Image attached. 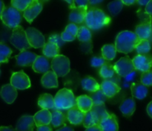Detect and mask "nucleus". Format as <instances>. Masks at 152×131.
<instances>
[{
	"label": "nucleus",
	"mask_w": 152,
	"mask_h": 131,
	"mask_svg": "<svg viewBox=\"0 0 152 131\" xmlns=\"http://www.w3.org/2000/svg\"><path fill=\"white\" fill-rule=\"evenodd\" d=\"M50 67L57 77L66 76L71 70L70 60L64 55L59 54L53 58Z\"/></svg>",
	"instance_id": "423d86ee"
},
{
	"label": "nucleus",
	"mask_w": 152,
	"mask_h": 131,
	"mask_svg": "<svg viewBox=\"0 0 152 131\" xmlns=\"http://www.w3.org/2000/svg\"><path fill=\"white\" fill-rule=\"evenodd\" d=\"M48 42H51V43H55L56 46H58V47L60 49L62 46L64 45L65 42L62 40L61 38V36L58 34H53L49 37Z\"/></svg>",
	"instance_id": "79ce46f5"
},
{
	"label": "nucleus",
	"mask_w": 152,
	"mask_h": 131,
	"mask_svg": "<svg viewBox=\"0 0 152 131\" xmlns=\"http://www.w3.org/2000/svg\"><path fill=\"white\" fill-rule=\"evenodd\" d=\"M17 89L13 87L10 83L1 86L0 95L7 104H12L17 97Z\"/></svg>",
	"instance_id": "dca6fc26"
},
{
	"label": "nucleus",
	"mask_w": 152,
	"mask_h": 131,
	"mask_svg": "<svg viewBox=\"0 0 152 131\" xmlns=\"http://www.w3.org/2000/svg\"><path fill=\"white\" fill-rule=\"evenodd\" d=\"M76 7L80 8L81 10L88 11V7L89 5L88 1H74Z\"/></svg>",
	"instance_id": "c03bdc74"
},
{
	"label": "nucleus",
	"mask_w": 152,
	"mask_h": 131,
	"mask_svg": "<svg viewBox=\"0 0 152 131\" xmlns=\"http://www.w3.org/2000/svg\"><path fill=\"white\" fill-rule=\"evenodd\" d=\"M27 39L31 48L39 49L42 48L45 44V39L43 34L37 28L30 27L25 30Z\"/></svg>",
	"instance_id": "1a4fd4ad"
},
{
	"label": "nucleus",
	"mask_w": 152,
	"mask_h": 131,
	"mask_svg": "<svg viewBox=\"0 0 152 131\" xmlns=\"http://www.w3.org/2000/svg\"><path fill=\"white\" fill-rule=\"evenodd\" d=\"M91 98L92 101H93V105H101V104H105V101H108V98L104 95L103 92H102L101 89L96 91L94 92L90 93L88 95Z\"/></svg>",
	"instance_id": "f704fd0d"
},
{
	"label": "nucleus",
	"mask_w": 152,
	"mask_h": 131,
	"mask_svg": "<svg viewBox=\"0 0 152 131\" xmlns=\"http://www.w3.org/2000/svg\"><path fill=\"white\" fill-rule=\"evenodd\" d=\"M111 22V18L101 9L91 7L86 13L85 22L90 30L96 31L107 26Z\"/></svg>",
	"instance_id": "f257e3e1"
},
{
	"label": "nucleus",
	"mask_w": 152,
	"mask_h": 131,
	"mask_svg": "<svg viewBox=\"0 0 152 131\" xmlns=\"http://www.w3.org/2000/svg\"><path fill=\"white\" fill-rule=\"evenodd\" d=\"M50 68L48 60L44 56H38L32 65V68L34 71L41 74H45Z\"/></svg>",
	"instance_id": "4be33fe9"
},
{
	"label": "nucleus",
	"mask_w": 152,
	"mask_h": 131,
	"mask_svg": "<svg viewBox=\"0 0 152 131\" xmlns=\"http://www.w3.org/2000/svg\"><path fill=\"white\" fill-rule=\"evenodd\" d=\"M37 131H53L50 125H44L37 127Z\"/></svg>",
	"instance_id": "09e8293b"
},
{
	"label": "nucleus",
	"mask_w": 152,
	"mask_h": 131,
	"mask_svg": "<svg viewBox=\"0 0 152 131\" xmlns=\"http://www.w3.org/2000/svg\"><path fill=\"white\" fill-rule=\"evenodd\" d=\"M31 1L32 0H12L10 4L12 7L16 8L19 12H24Z\"/></svg>",
	"instance_id": "e433bc0d"
},
{
	"label": "nucleus",
	"mask_w": 152,
	"mask_h": 131,
	"mask_svg": "<svg viewBox=\"0 0 152 131\" xmlns=\"http://www.w3.org/2000/svg\"><path fill=\"white\" fill-rule=\"evenodd\" d=\"M13 53L12 49L3 42H0V64L7 63Z\"/></svg>",
	"instance_id": "72a5a7b5"
},
{
	"label": "nucleus",
	"mask_w": 152,
	"mask_h": 131,
	"mask_svg": "<svg viewBox=\"0 0 152 131\" xmlns=\"http://www.w3.org/2000/svg\"><path fill=\"white\" fill-rule=\"evenodd\" d=\"M10 84L16 89L21 90L28 89L31 87V85L29 77L22 70L12 74L10 77Z\"/></svg>",
	"instance_id": "9d476101"
},
{
	"label": "nucleus",
	"mask_w": 152,
	"mask_h": 131,
	"mask_svg": "<svg viewBox=\"0 0 152 131\" xmlns=\"http://www.w3.org/2000/svg\"><path fill=\"white\" fill-rule=\"evenodd\" d=\"M100 89L107 98H111L119 93L121 88L115 82L105 80L100 84Z\"/></svg>",
	"instance_id": "2eb2a0df"
},
{
	"label": "nucleus",
	"mask_w": 152,
	"mask_h": 131,
	"mask_svg": "<svg viewBox=\"0 0 152 131\" xmlns=\"http://www.w3.org/2000/svg\"><path fill=\"white\" fill-rule=\"evenodd\" d=\"M86 13H87V11L75 7V8L72 9L70 12L68 19L71 22V23L81 24L83 22H85Z\"/></svg>",
	"instance_id": "cd10ccee"
},
{
	"label": "nucleus",
	"mask_w": 152,
	"mask_h": 131,
	"mask_svg": "<svg viewBox=\"0 0 152 131\" xmlns=\"http://www.w3.org/2000/svg\"><path fill=\"white\" fill-rule=\"evenodd\" d=\"M34 120L37 127L44 125H49L51 121V113L48 110H40L34 115Z\"/></svg>",
	"instance_id": "aec40b11"
},
{
	"label": "nucleus",
	"mask_w": 152,
	"mask_h": 131,
	"mask_svg": "<svg viewBox=\"0 0 152 131\" xmlns=\"http://www.w3.org/2000/svg\"><path fill=\"white\" fill-rule=\"evenodd\" d=\"M66 116L59 110H54L51 113V124L53 127L56 128L61 127L62 125H65L66 121Z\"/></svg>",
	"instance_id": "7c9ffc66"
},
{
	"label": "nucleus",
	"mask_w": 152,
	"mask_h": 131,
	"mask_svg": "<svg viewBox=\"0 0 152 131\" xmlns=\"http://www.w3.org/2000/svg\"><path fill=\"white\" fill-rule=\"evenodd\" d=\"M66 2L69 4V8L71 9V10H72V9L75 8V7H76L75 3H74V1H73V0H70V1H66Z\"/></svg>",
	"instance_id": "5fc2aeb1"
},
{
	"label": "nucleus",
	"mask_w": 152,
	"mask_h": 131,
	"mask_svg": "<svg viewBox=\"0 0 152 131\" xmlns=\"http://www.w3.org/2000/svg\"><path fill=\"white\" fill-rule=\"evenodd\" d=\"M137 53L138 54H146L151 51V43L148 40H140L137 46L135 48Z\"/></svg>",
	"instance_id": "c9c22d12"
},
{
	"label": "nucleus",
	"mask_w": 152,
	"mask_h": 131,
	"mask_svg": "<svg viewBox=\"0 0 152 131\" xmlns=\"http://www.w3.org/2000/svg\"><path fill=\"white\" fill-rule=\"evenodd\" d=\"M86 131H102L101 129L99 124H95L94 126L86 128Z\"/></svg>",
	"instance_id": "de8ad7c7"
},
{
	"label": "nucleus",
	"mask_w": 152,
	"mask_h": 131,
	"mask_svg": "<svg viewBox=\"0 0 152 131\" xmlns=\"http://www.w3.org/2000/svg\"><path fill=\"white\" fill-rule=\"evenodd\" d=\"M90 111L91 112L93 116L95 117V118H96V120H97V121L99 122V123H100L101 121L108 117L110 114V113L107 111L106 109H105V104L96 106L93 105V107H92L91 110Z\"/></svg>",
	"instance_id": "c756f323"
},
{
	"label": "nucleus",
	"mask_w": 152,
	"mask_h": 131,
	"mask_svg": "<svg viewBox=\"0 0 152 131\" xmlns=\"http://www.w3.org/2000/svg\"><path fill=\"white\" fill-rule=\"evenodd\" d=\"M145 12L147 14L151 16L152 15V0H150L148 4H146L145 8Z\"/></svg>",
	"instance_id": "49530a36"
},
{
	"label": "nucleus",
	"mask_w": 152,
	"mask_h": 131,
	"mask_svg": "<svg viewBox=\"0 0 152 131\" xmlns=\"http://www.w3.org/2000/svg\"><path fill=\"white\" fill-rule=\"evenodd\" d=\"M146 110H147V113H148V116H149L150 117L152 118V101L148 104V106H147Z\"/></svg>",
	"instance_id": "603ef678"
},
{
	"label": "nucleus",
	"mask_w": 152,
	"mask_h": 131,
	"mask_svg": "<svg viewBox=\"0 0 152 131\" xmlns=\"http://www.w3.org/2000/svg\"><path fill=\"white\" fill-rule=\"evenodd\" d=\"M102 57L107 61H112L117 55V50L114 45H104L102 48Z\"/></svg>",
	"instance_id": "2f4dec72"
},
{
	"label": "nucleus",
	"mask_w": 152,
	"mask_h": 131,
	"mask_svg": "<svg viewBox=\"0 0 152 131\" xmlns=\"http://www.w3.org/2000/svg\"><path fill=\"white\" fill-rule=\"evenodd\" d=\"M140 40L134 32L130 31H123L119 33L116 37L115 48L117 52L127 54L132 52L135 49Z\"/></svg>",
	"instance_id": "f03ea898"
},
{
	"label": "nucleus",
	"mask_w": 152,
	"mask_h": 131,
	"mask_svg": "<svg viewBox=\"0 0 152 131\" xmlns=\"http://www.w3.org/2000/svg\"><path fill=\"white\" fill-rule=\"evenodd\" d=\"M76 106L83 113H86L91 110L93 107V101L88 95H80L76 99Z\"/></svg>",
	"instance_id": "393cba45"
},
{
	"label": "nucleus",
	"mask_w": 152,
	"mask_h": 131,
	"mask_svg": "<svg viewBox=\"0 0 152 131\" xmlns=\"http://www.w3.org/2000/svg\"><path fill=\"white\" fill-rule=\"evenodd\" d=\"M135 70L143 73L149 71L152 68V55L151 54H137L132 60Z\"/></svg>",
	"instance_id": "9b49d317"
},
{
	"label": "nucleus",
	"mask_w": 152,
	"mask_h": 131,
	"mask_svg": "<svg viewBox=\"0 0 152 131\" xmlns=\"http://www.w3.org/2000/svg\"><path fill=\"white\" fill-rule=\"evenodd\" d=\"M10 41L13 46L20 51V52L26 51L27 49L31 48L27 39L25 31L21 25L13 28V32L10 38Z\"/></svg>",
	"instance_id": "39448f33"
},
{
	"label": "nucleus",
	"mask_w": 152,
	"mask_h": 131,
	"mask_svg": "<svg viewBox=\"0 0 152 131\" xmlns=\"http://www.w3.org/2000/svg\"><path fill=\"white\" fill-rule=\"evenodd\" d=\"M83 126L86 128L94 126L95 124H99V122L97 121L94 116H93L92 113L91 111L85 113V117L83 121Z\"/></svg>",
	"instance_id": "58836bf2"
},
{
	"label": "nucleus",
	"mask_w": 152,
	"mask_h": 131,
	"mask_svg": "<svg viewBox=\"0 0 152 131\" xmlns=\"http://www.w3.org/2000/svg\"><path fill=\"white\" fill-rule=\"evenodd\" d=\"M38 105L42 108V110H49L50 109L55 108L53 97L48 93L42 94L39 97Z\"/></svg>",
	"instance_id": "bb28decb"
},
{
	"label": "nucleus",
	"mask_w": 152,
	"mask_h": 131,
	"mask_svg": "<svg viewBox=\"0 0 152 131\" xmlns=\"http://www.w3.org/2000/svg\"><path fill=\"white\" fill-rule=\"evenodd\" d=\"M85 117V113L79 110L77 106H74L72 108L68 110L66 115V118L70 124L73 125H80L83 123Z\"/></svg>",
	"instance_id": "a211bd4d"
},
{
	"label": "nucleus",
	"mask_w": 152,
	"mask_h": 131,
	"mask_svg": "<svg viewBox=\"0 0 152 131\" xmlns=\"http://www.w3.org/2000/svg\"><path fill=\"white\" fill-rule=\"evenodd\" d=\"M106 63H108V61L104 59L102 57L94 56L91 58V65L95 68H99Z\"/></svg>",
	"instance_id": "a19ab883"
},
{
	"label": "nucleus",
	"mask_w": 152,
	"mask_h": 131,
	"mask_svg": "<svg viewBox=\"0 0 152 131\" xmlns=\"http://www.w3.org/2000/svg\"><path fill=\"white\" fill-rule=\"evenodd\" d=\"M99 126L102 131H118L119 124L117 117L114 113H110L108 117L101 121Z\"/></svg>",
	"instance_id": "f3484780"
},
{
	"label": "nucleus",
	"mask_w": 152,
	"mask_h": 131,
	"mask_svg": "<svg viewBox=\"0 0 152 131\" xmlns=\"http://www.w3.org/2000/svg\"><path fill=\"white\" fill-rule=\"evenodd\" d=\"M81 86L84 90L88 91L90 93L94 92L100 89V85L91 76H87L81 80Z\"/></svg>",
	"instance_id": "a878e982"
},
{
	"label": "nucleus",
	"mask_w": 152,
	"mask_h": 131,
	"mask_svg": "<svg viewBox=\"0 0 152 131\" xmlns=\"http://www.w3.org/2000/svg\"><path fill=\"white\" fill-rule=\"evenodd\" d=\"M140 83L145 86H152V70H149L141 74Z\"/></svg>",
	"instance_id": "ea45409f"
},
{
	"label": "nucleus",
	"mask_w": 152,
	"mask_h": 131,
	"mask_svg": "<svg viewBox=\"0 0 152 131\" xmlns=\"http://www.w3.org/2000/svg\"><path fill=\"white\" fill-rule=\"evenodd\" d=\"M120 110L123 116L129 118L134 114L136 110V102L133 98H128L123 100L120 105Z\"/></svg>",
	"instance_id": "412c9836"
},
{
	"label": "nucleus",
	"mask_w": 152,
	"mask_h": 131,
	"mask_svg": "<svg viewBox=\"0 0 152 131\" xmlns=\"http://www.w3.org/2000/svg\"><path fill=\"white\" fill-rule=\"evenodd\" d=\"M1 19L3 23L9 28H14L19 26L22 22V13L12 6L4 7L1 15Z\"/></svg>",
	"instance_id": "20e7f679"
},
{
	"label": "nucleus",
	"mask_w": 152,
	"mask_h": 131,
	"mask_svg": "<svg viewBox=\"0 0 152 131\" xmlns=\"http://www.w3.org/2000/svg\"><path fill=\"white\" fill-rule=\"evenodd\" d=\"M99 76L105 80H111L115 76V71H114V66L108 63L105 64L100 67L99 71Z\"/></svg>",
	"instance_id": "473e14b6"
},
{
	"label": "nucleus",
	"mask_w": 152,
	"mask_h": 131,
	"mask_svg": "<svg viewBox=\"0 0 152 131\" xmlns=\"http://www.w3.org/2000/svg\"><path fill=\"white\" fill-rule=\"evenodd\" d=\"M80 43V49L84 53H92V34L91 30L86 26L79 28L77 35Z\"/></svg>",
	"instance_id": "0eeeda50"
},
{
	"label": "nucleus",
	"mask_w": 152,
	"mask_h": 131,
	"mask_svg": "<svg viewBox=\"0 0 152 131\" xmlns=\"http://www.w3.org/2000/svg\"><path fill=\"white\" fill-rule=\"evenodd\" d=\"M38 55L34 52L23 51L15 56L16 64L19 66H32Z\"/></svg>",
	"instance_id": "ddd939ff"
},
{
	"label": "nucleus",
	"mask_w": 152,
	"mask_h": 131,
	"mask_svg": "<svg viewBox=\"0 0 152 131\" xmlns=\"http://www.w3.org/2000/svg\"><path fill=\"white\" fill-rule=\"evenodd\" d=\"M134 33L140 40H149L152 33V20L141 22L136 27Z\"/></svg>",
	"instance_id": "4468645a"
},
{
	"label": "nucleus",
	"mask_w": 152,
	"mask_h": 131,
	"mask_svg": "<svg viewBox=\"0 0 152 131\" xmlns=\"http://www.w3.org/2000/svg\"><path fill=\"white\" fill-rule=\"evenodd\" d=\"M56 131H74V128L68 126V125L65 124V126L62 127L58 129Z\"/></svg>",
	"instance_id": "8fccbe9b"
},
{
	"label": "nucleus",
	"mask_w": 152,
	"mask_h": 131,
	"mask_svg": "<svg viewBox=\"0 0 152 131\" xmlns=\"http://www.w3.org/2000/svg\"><path fill=\"white\" fill-rule=\"evenodd\" d=\"M115 73L120 77H126L135 71L132 60L129 56L123 57L114 65Z\"/></svg>",
	"instance_id": "6e6552de"
},
{
	"label": "nucleus",
	"mask_w": 152,
	"mask_h": 131,
	"mask_svg": "<svg viewBox=\"0 0 152 131\" xmlns=\"http://www.w3.org/2000/svg\"><path fill=\"white\" fill-rule=\"evenodd\" d=\"M78 30H79V28L76 24L70 23L67 25L65 31H66V32L69 33L70 34H71V35L74 36V37H77V33H78Z\"/></svg>",
	"instance_id": "37998d69"
},
{
	"label": "nucleus",
	"mask_w": 152,
	"mask_h": 131,
	"mask_svg": "<svg viewBox=\"0 0 152 131\" xmlns=\"http://www.w3.org/2000/svg\"><path fill=\"white\" fill-rule=\"evenodd\" d=\"M123 5L124 4H123L122 1H111L108 4V9L110 13H111V15L116 16L121 11Z\"/></svg>",
	"instance_id": "4c0bfd02"
},
{
	"label": "nucleus",
	"mask_w": 152,
	"mask_h": 131,
	"mask_svg": "<svg viewBox=\"0 0 152 131\" xmlns=\"http://www.w3.org/2000/svg\"><path fill=\"white\" fill-rule=\"evenodd\" d=\"M42 53L46 58H53L59 54L60 49L55 43L47 42L43 46Z\"/></svg>",
	"instance_id": "c85d7f7f"
},
{
	"label": "nucleus",
	"mask_w": 152,
	"mask_h": 131,
	"mask_svg": "<svg viewBox=\"0 0 152 131\" xmlns=\"http://www.w3.org/2000/svg\"><path fill=\"white\" fill-rule=\"evenodd\" d=\"M54 100L55 108L57 110H70L76 105V98L72 91L67 88L58 91Z\"/></svg>",
	"instance_id": "7ed1b4c3"
},
{
	"label": "nucleus",
	"mask_w": 152,
	"mask_h": 131,
	"mask_svg": "<svg viewBox=\"0 0 152 131\" xmlns=\"http://www.w3.org/2000/svg\"><path fill=\"white\" fill-rule=\"evenodd\" d=\"M4 7H5V6H4V2L2 1H0V17H1V15L4 10Z\"/></svg>",
	"instance_id": "4d7b16f0"
},
{
	"label": "nucleus",
	"mask_w": 152,
	"mask_h": 131,
	"mask_svg": "<svg viewBox=\"0 0 152 131\" xmlns=\"http://www.w3.org/2000/svg\"><path fill=\"white\" fill-rule=\"evenodd\" d=\"M43 8L42 2L37 0H32L31 4L23 12V16L29 23H32L34 19L41 13Z\"/></svg>",
	"instance_id": "f8f14e48"
},
{
	"label": "nucleus",
	"mask_w": 152,
	"mask_h": 131,
	"mask_svg": "<svg viewBox=\"0 0 152 131\" xmlns=\"http://www.w3.org/2000/svg\"><path fill=\"white\" fill-rule=\"evenodd\" d=\"M57 77V76L56 75V74H55L53 71H50V70H49L48 72L44 74V75L42 77V85L45 88H47V89H51V88L58 87L59 83H58Z\"/></svg>",
	"instance_id": "5701e85b"
},
{
	"label": "nucleus",
	"mask_w": 152,
	"mask_h": 131,
	"mask_svg": "<svg viewBox=\"0 0 152 131\" xmlns=\"http://www.w3.org/2000/svg\"><path fill=\"white\" fill-rule=\"evenodd\" d=\"M0 131H16L14 129H13L12 127H4L1 126L0 127Z\"/></svg>",
	"instance_id": "864d4df0"
},
{
	"label": "nucleus",
	"mask_w": 152,
	"mask_h": 131,
	"mask_svg": "<svg viewBox=\"0 0 152 131\" xmlns=\"http://www.w3.org/2000/svg\"><path fill=\"white\" fill-rule=\"evenodd\" d=\"M89 1V4L91 6H94L95 4H99V3L102 2V1Z\"/></svg>",
	"instance_id": "13d9d810"
},
{
	"label": "nucleus",
	"mask_w": 152,
	"mask_h": 131,
	"mask_svg": "<svg viewBox=\"0 0 152 131\" xmlns=\"http://www.w3.org/2000/svg\"><path fill=\"white\" fill-rule=\"evenodd\" d=\"M148 0H139V1H137V3L140 4V5H144V6H146V4L148 3Z\"/></svg>",
	"instance_id": "6e6d98bb"
},
{
	"label": "nucleus",
	"mask_w": 152,
	"mask_h": 131,
	"mask_svg": "<svg viewBox=\"0 0 152 131\" xmlns=\"http://www.w3.org/2000/svg\"><path fill=\"white\" fill-rule=\"evenodd\" d=\"M61 38H62V40H63L64 42H71V41H74V40H75L76 37H74V36H72L71 34H70L69 33L66 32L65 31H64L61 34Z\"/></svg>",
	"instance_id": "a18cd8bd"
},
{
	"label": "nucleus",
	"mask_w": 152,
	"mask_h": 131,
	"mask_svg": "<svg viewBox=\"0 0 152 131\" xmlns=\"http://www.w3.org/2000/svg\"><path fill=\"white\" fill-rule=\"evenodd\" d=\"M35 123H34V116H22L16 123V131H34Z\"/></svg>",
	"instance_id": "6ab92c4d"
},
{
	"label": "nucleus",
	"mask_w": 152,
	"mask_h": 131,
	"mask_svg": "<svg viewBox=\"0 0 152 131\" xmlns=\"http://www.w3.org/2000/svg\"><path fill=\"white\" fill-rule=\"evenodd\" d=\"M122 1H123V4H126L128 6L132 5V4L137 3V1H135V0H123Z\"/></svg>",
	"instance_id": "3c124183"
},
{
	"label": "nucleus",
	"mask_w": 152,
	"mask_h": 131,
	"mask_svg": "<svg viewBox=\"0 0 152 131\" xmlns=\"http://www.w3.org/2000/svg\"><path fill=\"white\" fill-rule=\"evenodd\" d=\"M131 91L132 96L139 100L144 99L148 94V87L140 82L132 83L131 85Z\"/></svg>",
	"instance_id": "b1692460"
}]
</instances>
